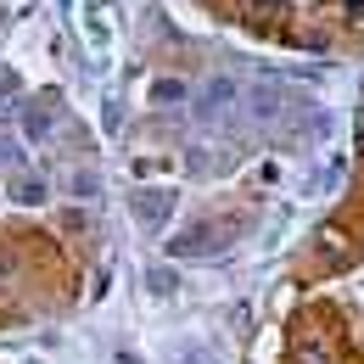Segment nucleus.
I'll list each match as a JSON object with an SVG mask.
<instances>
[{"label": "nucleus", "mask_w": 364, "mask_h": 364, "mask_svg": "<svg viewBox=\"0 0 364 364\" xmlns=\"http://www.w3.org/2000/svg\"><path fill=\"white\" fill-rule=\"evenodd\" d=\"M247 11H252V17H280L286 6H280V0H247Z\"/></svg>", "instance_id": "7"}, {"label": "nucleus", "mask_w": 364, "mask_h": 364, "mask_svg": "<svg viewBox=\"0 0 364 364\" xmlns=\"http://www.w3.org/2000/svg\"><path fill=\"white\" fill-rule=\"evenodd\" d=\"M23 129L40 140V135H50V118H46V112H28V118H23Z\"/></svg>", "instance_id": "8"}, {"label": "nucleus", "mask_w": 364, "mask_h": 364, "mask_svg": "<svg viewBox=\"0 0 364 364\" xmlns=\"http://www.w3.org/2000/svg\"><path fill=\"white\" fill-rule=\"evenodd\" d=\"M0 163H17V140L11 135H0Z\"/></svg>", "instance_id": "10"}, {"label": "nucleus", "mask_w": 364, "mask_h": 364, "mask_svg": "<svg viewBox=\"0 0 364 364\" xmlns=\"http://www.w3.org/2000/svg\"><path fill=\"white\" fill-rule=\"evenodd\" d=\"M168 213H174V196H168V191H140V196H135V219L146 230L168 225Z\"/></svg>", "instance_id": "1"}, {"label": "nucleus", "mask_w": 364, "mask_h": 364, "mask_svg": "<svg viewBox=\"0 0 364 364\" xmlns=\"http://www.w3.org/2000/svg\"><path fill=\"white\" fill-rule=\"evenodd\" d=\"M6 90H17V73H0V95Z\"/></svg>", "instance_id": "11"}, {"label": "nucleus", "mask_w": 364, "mask_h": 364, "mask_svg": "<svg viewBox=\"0 0 364 364\" xmlns=\"http://www.w3.org/2000/svg\"><path fill=\"white\" fill-rule=\"evenodd\" d=\"M225 101H235V85H230V79H213V85L202 90V112H213V107H225Z\"/></svg>", "instance_id": "4"}, {"label": "nucleus", "mask_w": 364, "mask_h": 364, "mask_svg": "<svg viewBox=\"0 0 364 364\" xmlns=\"http://www.w3.org/2000/svg\"><path fill=\"white\" fill-rule=\"evenodd\" d=\"M68 191H73V196H95V180H90V174H73V180H68Z\"/></svg>", "instance_id": "9"}, {"label": "nucleus", "mask_w": 364, "mask_h": 364, "mask_svg": "<svg viewBox=\"0 0 364 364\" xmlns=\"http://www.w3.org/2000/svg\"><path fill=\"white\" fill-rule=\"evenodd\" d=\"M146 286H151L157 297H168V291H174V269H151V274H146Z\"/></svg>", "instance_id": "5"}, {"label": "nucleus", "mask_w": 364, "mask_h": 364, "mask_svg": "<svg viewBox=\"0 0 364 364\" xmlns=\"http://www.w3.org/2000/svg\"><path fill=\"white\" fill-rule=\"evenodd\" d=\"M174 258H196V252H213V230H185L180 241L168 247Z\"/></svg>", "instance_id": "2"}, {"label": "nucleus", "mask_w": 364, "mask_h": 364, "mask_svg": "<svg viewBox=\"0 0 364 364\" xmlns=\"http://www.w3.org/2000/svg\"><path fill=\"white\" fill-rule=\"evenodd\" d=\"M11 196H17L23 208H34V202H46V180H34V174H17V180H11Z\"/></svg>", "instance_id": "3"}, {"label": "nucleus", "mask_w": 364, "mask_h": 364, "mask_svg": "<svg viewBox=\"0 0 364 364\" xmlns=\"http://www.w3.org/2000/svg\"><path fill=\"white\" fill-rule=\"evenodd\" d=\"M151 95H157V101H180L185 85H180V79H157V85H151Z\"/></svg>", "instance_id": "6"}]
</instances>
